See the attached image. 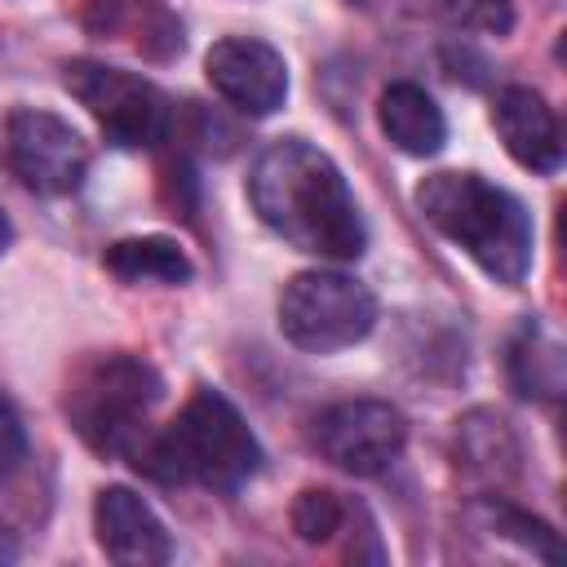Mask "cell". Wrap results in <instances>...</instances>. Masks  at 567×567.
I'll list each match as a JSON object with an SVG mask.
<instances>
[{"mask_svg": "<svg viewBox=\"0 0 567 567\" xmlns=\"http://www.w3.org/2000/svg\"><path fill=\"white\" fill-rule=\"evenodd\" d=\"M248 199L257 217L297 252L354 261L368 244L346 173L306 137H279L257 155L248 173Z\"/></svg>", "mask_w": 567, "mask_h": 567, "instance_id": "1", "label": "cell"}, {"mask_svg": "<svg viewBox=\"0 0 567 567\" xmlns=\"http://www.w3.org/2000/svg\"><path fill=\"white\" fill-rule=\"evenodd\" d=\"M133 465L159 483L235 492L257 474L261 447L239 408L221 390L199 385L164 430L146 434V443L133 452Z\"/></svg>", "mask_w": 567, "mask_h": 567, "instance_id": "2", "label": "cell"}, {"mask_svg": "<svg viewBox=\"0 0 567 567\" xmlns=\"http://www.w3.org/2000/svg\"><path fill=\"white\" fill-rule=\"evenodd\" d=\"M421 217L452 239L496 284H523L532 270V217L518 195L478 173H430L416 186Z\"/></svg>", "mask_w": 567, "mask_h": 567, "instance_id": "3", "label": "cell"}, {"mask_svg": "<svg viewBox=\"0 0 567 567\" xmlns=\"http://www.w3.org/2000/svg\"><path fill=\"white\" fill-rule=\"evenodd\" d=\"M164 381L137 354H97L84 363L66 390V416L75 434L102 456H128L151 434V408L159 403Z\"/></svg>", "mask_w": 567, "mask_h": 567, "instance_id": "4", "label": "cell"}, {"mask_svg": "<svg viewBox=\"0 0 567 567\" xmlns=\"http://www.w3.org/2000/svg\"><path fill=\"white\" fill-rule=\"evenodd\" d=\"M377 328V297L341 270H301L279 292V332L310 354L359 346Z\"/></svg>", "mask_w": 567, "mask_h": 567, "instance_id": "5", "label": "cell"}, {"mask_svg": "<svg viewBox=\"0 0 567 567\" xmlns=\"http://www.w3.org/2000/svg\"><path fill=\"white\" fill-rule=\"evenodd\" d=\"M62 84L124 151L155 146L168 133V97L133 71H120L106 62H66Z\"/></svg>", "mask_w": 567, "mask_h": 567, "instance_id": "6", "label": "cell"}, {"mask_svg": "<svg viewBox=\"0 0 567 567\" xmlns=\"http://www.w3.org/2000/svg\"><path fill=\"white\" fill-rule=\"evenodd\" d=\"M4 159L13 177L35 195H71L89 173L84 137L53 111L18 106L4 120Z\"/></svg>", "mask_w": 567, "mask_h": 567, "instance_id": "7", "label": "cell"}, {"mask_svg": "<svg viewBox=\"0 0 567 567\" xmlns=\"http://www.w3.org/2000/svg\"><path fill=\"white\" fill-rule=\"evenodd\" d=\"M310 439H315L319 456L328 465H337L341 474L372 478L399 461V452L408 443V421L399 408H390L381 399H346L315 416Z\"/></svg>", "mask_w": 567, "mask_h": 567, "instance_id": "8", "label": "cell"}, {"mask_svg": "<svg viewBox=\"0 0 567 567\" xmlns=\"http://www.w3.org/2000/svg\"><path fill=\"white\" fill-rule=\"evenodd\" d=\"M204 75L213 93H221L244 115H270L288 97V66L284 53L252 35H226L208 49Z\"/></svg>", "mask_w": 567, "mask_h": 567, "instance_id": "9", "label": "cell"}, {"mask_svg": "<svg viewBox=\"0 0 567 567\" xmlns=\"http://www.w3.org/2000/svg\"><path fill=\"white\" fill-rule=\"evenodd\" d=\"M93 532L111 563L120 567H159L173 558L168 527L133 487H102L93 501Z\"/></svg>", "mask_w": 567, "mask_h": 567, "instance_id": "10", "label": "cell"}, {"mask_svg": "<svg viewBox=\"0 0 567 567\" xmlns=\"http://www.w3.org/2000/svg\"><path fill=\"white\" fill-rule=\"evenodd\" d=\"M492 124L505 142V151L532 168V173H554L563 164V133H558V115L554 106L536 93V89H501L496 106H492Z\"/></svg>", "mask_w": 567, "mask_h": 567, "instance_id": "11", "label": "cell"}, {"mask_svg": "<svg viewBox=\"0 0 567 567\" xmlns=\"http://www.w3.org/2000/svg\"><path fill=\"white\" fill-rule=\"evenodd\" d=\"M377 120H381V133L403 151V155H439L443 142H447V120L439 111V102L421 89V84H390L377 102Z\"/></svg>", "mask_w": 567, "mask_h": 567, "instance_id": "12", "label": "cell"}, {"mask_svg": "<svg viewBox=\"0 0 567 567\" xmlns=\"http://www.w3.org/2000/svg\"><path fill=\"white\" fill-rule=\"evenodd\" d=\"M452 447H456V465L483 483H505L518 470V439H514L509 421L487 408L456 421Z\"/></svg>", "mask_w": 567, "mask_h": 567, "instance_id": "13", "label": "cell"}, {"mask_svg": "<svg viewBox=\"0 0 567 567\" xmlns=\"http://www.w3.org/2000/svg\"><path fill=\"white\" fill-rule=\"evenodd\" d=\"M102 266L124 284H186L195 275L190 257L168 235H133L115 239L102 252Z\"/></svg>", "mask_w": 567, "mask_h": 567, "instance_id": "14", "label": "cell"}, {"mask_svg": "<svg viewBox=\"0 0 567 567\" xmlns=\"http://www.w3.org/2000/svg\"><path fill=\"white\" fill-rule=\"evenodd\" d=\"M509 381L523 399H558L563 390V350L532 319L509 341Z\"/></svg>", "mask_w": 567, "mask_h": 567, "instance_id": "15", "label": "cell"}, {"mask_svg": "<svg viewBox=\"0 0 567 567\" xmlns=\"http://www.w3.org/2000/svg\"><path fill=\"white\" fill-rule=\"evenodd\" d=\"M359 505L341 501L332 487H306L297 501H292V532L306 540V545H323L332 540L337 532H346L354 523Z\"/></svg>", "mask_w": 567, "mask_h": 567, "instance_id": "16", "label": "cell"}, {"mask_svg": "<svg viewBox=\"0 0 567 567\" xmlns=\"http://www.w3.org/2000/svg\"><path fill=\"white\" fill-rule=\"evenodd\" d=\"M478 514L487 518V527H492V532L514 536L518 545H527V549H532V554H540L545 563H554V558H558V536L549 532V523H540V518L523 514L518 505H509V501H501V496H483V501H478Z\"/></svg>", "mask_w": 567, "mask_h": 567, "instance_id": "17", "label": "cell"}, {"mask_svg": "<svg viewBox=\"0 0 567 567\" xmlns=\"http://www.w3.org/2000/svg\"><path fill=\"white\" fill-rule=\"evenodd\" d=\"M443 9L456 27H470V31L509 35V27H514V4L509 0H443Z\"/></svg>", "mask_w": 567, "mask_h": 567, "instance_id": "18", "label": "cell"}, {"mask_svg": "<svg viewBox=\"0 0 567 567\" xmlns=\"http://www.w3.org/2000/svg\"><path fill=\"white\" fill-rule=\"evenodd\" d=\"M22 456H27V430H22V416H18L13 403L0 394V478L13 474Z\"/></svg>", "mask_w": 567, "mask_h": 567, "instance_id": "19", "label": "cell"}, {"mask_svg": "<svg viewBox=\"0 0 567 567\" xmlns=\"http://www.w3.org/2000/svg\"><path fill=\"white\" fill-rule=\"evenodd\" d=\"M9 563H18V536L0 523V567H9Z\"/></svg>", "mask_w": 567, "mask_h": 567, "instance_id": "20", "label": "cell"}, {"mask_svg": "<svg viewBox=\"0 0 567 567\" xmlns=\"http://www.w3.org/2000/svg\"><path fill=\"white\" fill-rule=\"evenodd\" d=\"M9 239H13V226H9V217H4V208H0V252L9 248Z\"/></svg>", "mask_w": 567, "mask_h": 567, "instance_id": "21", "label": "cell"}]
</instances>
